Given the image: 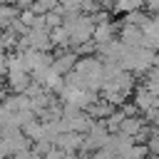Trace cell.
<instances>
[{"instance_id":"1","label":"cell","mask_w":159,"mask_h":159,"mask_svg":"<svg viewBox=\"0 0 159 159\" xmlns=\"http://www.w3.org/2000/svg\"><path fill=\"white\" fill-rule=\"evenodd\" d=\"M65 80L77 84V87L102 92V87H104V60L99 55H84V57H80L77 67Z\"/></svg>"},{"instance_id":"2","label":"cell","mask_w":159,"mask_h":159,"mask_svg":"<svg viewBox=\"0 0 159 159\" xmlns=\"http://www.w3.org/2000/svg\"><path fill=\"white\" fill-rule=\"evenodd\" d=\"M32 139L25 134V129L20 127H2V139H0V154L2 157H12L22 149H30Z\"/></svg>"},{"instance_id":"3","label":"cell","mask_w":159,"mask_h":159,"mask_svg":"<svg viewBox=\"0 0 159 159\" xmlns=\"http://www.w3.org/2000/svg\"><path fill=\"white\" fill-rule=\"evenodd\" d=\"M92 122H94V117H92L87 109L70 107V104H65V112H62V117H60L62 132H87Z\"/></svg>"},{"instance_id":"4","label":"cell","mask_w":159,"mask_h":159,"mask_svg":"<svg viewBox=\"0 0 159 159\" xmlns=\"http://www.w3.org/2000/svg\"><path fill=\"white\" fill-rule=\"evenodd\" d=\"M77 62H80V52L75 50V47H70V50H57L55 52V60H52V67L60 72V75H70L75 67H77Z\"/></svg>"},{"instance_id":"5","label":"cell","mask_w":159,"mask_h":159,"mask_svg":"<svg viewBox=\"0 0 159 159\" xmlns=\"http://www.w3.org/2000/svg\"><path fill=\"white\" fill-rule=\"evenodd\" d=\"M55 144H57L60 149H65L67 154L82 152V147H84V132H62Z\"/></svg>"},{"instance_id":"6","label":"cell","mask_w":159,"mask_h":159,"mask_svg":"<svg viewBox=\"0 0 159 159\" xmlns=\"http://www.w3.org/2000/svg\"><path fill=\"white\" fill-rule=\"evenodd\" d=\"M114 37H119V25H117V22L104 20V22H99V25L94 27V40H97L99 45H104V42H109V40H114Z\"/></svg>"},{"instance_id":"7","label":"cell","mask_w":159,"mask_h":159,"mask_svg":"<svg viewBox=\"0 0 159 159\" xmlns=\"http://www.w3.org/2000/svg\"><path fill=\"white\" fill-rule=\"evenodd\" d=\"M144 144L149 147V154H152V157H159V129H157V127H154L152 137H149V139H147Z\"/></svg>"},{"instance_id":"8","label":"cell","mask_w":159,"mask_h":159,"mask_svg":"<svg viewBox=\"0 0 159 159\" xmlns=\"http://www.w3.org/2000/svg\"><path fill=\"white\" fill-rule=\"evenodd\" d=\"M89 159H94V157H89Z\"/></svg>"}]
</instances>
